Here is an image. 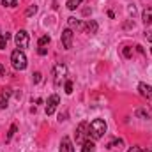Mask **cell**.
Masks as SVG:
<instances>
[{"label": "cell", "mask_w": 152, "mask_h": 152, "mask_svg": "<svg viewBox=\"0 0 152 152\" xmlns=\"http://www.w3.org/2000/svg\"><path fill=\"white\" fill-rule=\"evenodd\" d=\"M58 103H60V97H58L57 94L50 96V99H48V103H46V115H53V113H55V110H57Z\"/></svg>", "instance_id": "obj_6"}, {"label": "cell", "mask_w": 152, "mask_h": 152, "mask_svg": "<svg viewBox=\"0 0 152 152\" xmlns=\"http://www.w3.org/2000/svg\"><path fill=\"white\" fill-rule=\"evenodd\" d=\"M37 53H39V55H46V48H39Z\"/></svg>", "instance_id": "obj_26"}, {"label": "cell", "mask_w": 152, "mask_h": 152, "mask_svg": "<svg viewBox=\"0 0 152 152\" xmlns=\"http://www.w3.org/2000/svg\"><path fill=\"white\" fill-rule=\"evenodd\" d=\"M81 152H96V143H94V140L87 138V140L83 142V147H81Z\"/></svg>", "instance_id": "obj_12"}, {"label": "cell", "mask_w": 152, "mask_h": 152, "mask_svg": "<svg viewBox=\"0 0 152 152\" xmlns=\"http://www.w3.org/2000/svg\"><path fill=\"white\" fill-rule=\"evenodd\" d=\"M50 36H42V37H39V41H37V44H39V48H44L46 44H50Z\"/></svg>", "instance_id": "obj_18"}, {"label": "cell", "mask_w": 152, "mask_h": 152, "mask_svg": "<svg viewBox=\"0 0 152 152\" xmlns=\"http://www.w3.org/2000/svg\"><path fill=\"white\" fill-rule=\"evenodd\" d=\"M14 133H16V126L12 124V126H11V129H9V133H7V138H5V140H7V142H11V138L14 136Z\"/></svg>", "instance_id": "obj_21"}, {"label": "cell", "mask_w": 152, "mask_h": 152, "mask_svg": "<svg viewBox=\"0 0 152 152\" xmlns=\"http://www.w3.org/2000/svg\"><path fill=\"white\" fill-rule=\"evenodd\" d=\"M73 37H75V34H73V30H71V28H66V30L62 32L60 41H62L64 50H71V48H73Z\"/></svg>", "instance_id": "obj_5"}, {"label": "cell", "mask_w": 152, "mask_h": 152, "mask_svg": "<svg viewBox=\"0 0 152 152\" xmlns=\"http://www.w3.org/2000/svg\"><path fill=\"white\" fill-rule=\"evenodd\" d=\"M60 152H75V147H73L71 138H67V136L62 138V142H60Z\"/></svg>", "instance_id": "obj_8"}, {"label": "cell", "mask_w": 152, "mask_h": 152, "mask_svg": "<svg viewBox=\"0 0 152 152\" xmlns=\"http://www.w3.org/2000/svg\"><path fill=\"white\" fill-rule=\"evenodd\" d=\"M145 37H147V41H151V42H152V32H147V34H145Z\"/></svg>", "instance_id": "obj_28"}, {"label": "cell", "mask_w": 152, "mask_h": 152, "mask_svg": "<svg viewBox=\"0 0 152 152\" xmlns=\"http://www.w3.org/2000/svg\"><path fill=\"white\" fill-rule=\"evenodd\" d=\"M2 4H4L5 7H14V5L18 4V0H2Z\"/></svg>", "instance_id": "obj_23"}, {"label": "cell", "mask_w": 152, "mask_h": 152, "mask_svg": "<svg viewBox=\"0 0 152 152\" xmlns=\"http://www.w3.org/2000/svg\"><path fill=\"white\" fill-rule=\"evenodd\" d=\"M122 143H124L122 140H118V138H115V140H112V142L108 143V149H117V147L120 149V147H122Z\"/></svg>", "instance_id": "obj_17"}, {"label": "cell", "mask_w": 152, "mask_h": 152, "mask_svg": "<svg viewBox=\"0 0 152 152\" xmlns=\"http://www.w3.org/2000/svg\"><path fill=\"white\" fill-rule=\"evenodd\" d=\"M142 20H143V23H145V25H152V5H151V7H147V9L143 11Z\"/></svg>", "instance_id": "obj_13"}, {"label": "cell", "mask_w": 152, "mask_h": 152, "mask_svg": "<svg viewBox=\"0 0 152 152\" xmlns=\"http://www.w3.org/2000/svg\"><path fill=\"white\" fill-rule=\"evenodd\" d=\"M64 88H66V94H71V92H73V81H71V80H67Z\"/></svg>", "instance_id": "obj_22"}, {"label": "cell", "mask_w": 152, "mask_h": 152, "mask_svg": "<svg viewBox=\"0 0 152 152\" xmlns=\"http://www.w3.org/2000/svg\"><path fill=\"white\" fill-rule=\"evenodd\" d=\"M41 81V73H34V83H39Z\"/></svg>", "instance_id": "obj_25"}, {"label": "cell", "mask_w": 152, "mask_h": 152, "mask_svg": "<svg viewBox=\"0 0 152 152\" xmlns=\"http://www.w3.org/2000/svg\"><path fill=\"white\" fill-rule=\"evenodd\" d=\"M75 138H76V143H81V145H83V142L88 138V124H87V122H81V124L76 127Z\"/></svg>", "instance_id": "obj_3"}, {"label": "cell", "mask_w": 152, "mask_h": 152, "mask_svg": "<svg viewBox=\"0 0 152 152\" xmlns=\"http://www.w3.org/2000/svg\"><path fill=\"white\" fill-rule=\"evenodd\" d=\"M11 62H12V67L16 71H23L27 69V57L23 53V50H14L11 53Z\"/></svg>", "instance_id": "obj_2"}, {"label": "cell", "mask_w": 152, "mask_h": 152, "mask_svg": "<svg viewBox=\"0 0 152 152\" xmlns=\"http://www.w3.org/2000/svg\"><path fill=\"white\" fill-rule=\"evenodd\" d=\"M97 28H99V27H97V23H96L94 20H88V21L83 25V30H85L87 34H97Z\"/></svg>", "instance_id": "obj_10"}, {"label": "cell", "mask_w": 152, "mask_h": 152, "mask_svg": "<svg viewBox=\"0 0 152 152\" xmlns=\"http://www.w3.org/2000/svg\"><path fill=\"white\" fill-rule=\"evenodd\" d=\"M138 90H140V94H142L143 97L152 99V87L149 83H140V85H138Z\"/></svg>", "instance_id": "obj_9"}, {"label": "cell", "mask_w": 152, "mask_h": 152, "mask_svg": "<svg viewBox=\"0 0 152 152\" xmlns=\"http://www.w3.org/2000/svg\"><path fill=\"white\" fill-rule=\"evenodd\" d=\"M7 39H9V34L5 32H0V50H5V46H7Z\"/></svg>", "instance_id": "obj_15"}, {"label": "cell", "mask_w": 152, "mask_h": 152, "mask_svg": "<svg viewBox=\"0 0 152 152\" xmlns=\"http://www.w3.org/2000/svg\"><path fill=\"white\" fill-rule=\"evenodd\" d=\"M142 152H152V151H149V149H147V151H142Z\"/></svg>", "instance_id": "obj_30"}, {"label": "cell", "mask_w": 152, "mask_h": 152, "mask_svg": "<svg viewBox=\"0 0 152 152\" xmlns=\"http://www.w3.org/2000/svg\"><path fill=\"white\" fill-rule=\"evenodd\" d=\"M104 133H106V122L103 118H96L88 124V138L99 140L104 136Z\"/></svg>", "instance_id": "obj_1"}, {"label": "cell", "mask_w": 152, "mask_h": 152, "mask_svg": "<svg viewBox=\"0 0 152 152\" xmlns=\"http://www.w3.org/2000/svg\"><path fill=\"white\" fill-rule=\"evenodd\" d=\"M11 96V88H4L2 90V97H0V108H7V99Z\"/></svg>", "instance_id": "obj_14"}, {"label": "cell", "mask_w": 152, "mask_h": 152, "mask_svg": "<svg viewBox=\"0 0 152 152\" xmlns=\"http://www.w3.org/2000/svg\"><path fill=\"white\" fill-rule=\"evenodd\" d=\"M37 12V5H30L27 11H25V16H34Z\"/></svg>", "instance_id": "obj_20"}, {"label": "cell", "mask_w": 152, "mask_h": 152, "mask_svg": "<svg viewBox=\"0 0 152 152\" xmlns=\"http://www.w3.org/2000/svg\"><path fill=\"white\" fill-rule=\"evenodd\" d=\"M136 117H140V118H149V112H147L145 108H140V110H136Z\"/></svg>", "instance_id": "obj_19"}, {"label": "cell", "mask_w": 152, "mask_h": 152, "mask_svg": "<svg viewBox=\"0 0 152 152\" xmlns=\"http://www.w3.org/2000/svg\"><path fill=\"white\" fill-rule=\"evenodd\" d=\"M0 75H2V76H5V69H4L2 66H0Z\"/></svg>", "instance_id": "obj_29"}, {"label": "cell", "mask_w": 152, "mask_h": 152, "mask_svg": "<svg viewBox=\"0 0 152 152\" xmlns=\"http://www.w3.org/2000/svg\"><path fill=\"white\" fill-rule=\"evenodd\" d=\"M124 57H126V58H129V57H131V48H129V46H127V48H124Z\"/></svg>", "instance_id": "obj_24"}, {"label": "cell", "mask_w": 152, "mask_h": 152, "mask_svg": "<svg viewBox=\"0 0 152 152\" xmlns=\"http://www.w3.org/2000/svg\"><path fill=\"white\" fill-rule=\"evenodd\" d=\"M151 51H152V48H151Z\"/></svg>", "instance_id": "obj_31"}, {"label": "cell", "mask_w": 152, "mask_h": 152, "mask_svg": "<svg viewBox=\"0 0 152 152\" xmlns=\"http://www.w3.org/2000/svg\"><path fill=\"white\" fill-rule=\"evenodd\" d=\"M127 152H142V151H140V147H131Z\"/></svg>", "instance_id": "obj_27"}, {"label": "cell", "mask_w": 152, "mask_h": 152, "mask_svg": "<svg viewBox=\"0 0 152 152\" xmlns=\"http://www.w3.org/2000/svg\"><path fill=\"white\" fill-rule=\"evenodd\" d=\"M67 25H69L71 30H73V28H76V30H83V25H85V23H81L80 20H76V18L71 16V18H67Z\"/></svg>", "instance_id": "obj_11"}, {"label": "cell", "mask_w": 152, "mask_h": 152, "mask_svg": "<svg viewBox=\"0 0 152 152\" xmlns=\"http://www.w3.org/2000/svg\"><path fill=\"white\" fill-rule=\"evenodd\" d=\"M14 41H16L18 50H25V48L28 46V41H30V39H28V32H27V30H18Z\"/></svg>", "instance_id": "obj_4"}, {"label": "cell", "mask_w": 152, "mask_h": 152, "mask_svg": "<svg viewBox=\"0 0 152 152\" xmlns=\"http://www.w3.org/2000/svg\"><path fill=\"white\" fill-rule=\"evenodd\" d=\"M81 2H83V0H67V4H66V5H67V9H69V11H75Z\"/></svg>", "instance_id": "obj_16"}, {"label": "cell", "mask_w": 152, "mask_h": 152, "mask_svg": "<svg viewBox=\"0 0 152 152\" xmlns=\"http://www.w3.org/2000/svg\"><path fill=\"white\" fill-rule=\"evenodd\" d=\"M53 75H55V81L60 83V78H64V76L67 75V67H66L62 62H58V64H55V67H53Z\"/></svg>", "instance_id": "obj_7"}]
</instances>
